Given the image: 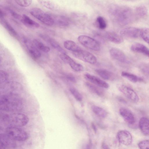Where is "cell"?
Wrapping results in <instances>:
<instances>
[{
	"label": "cell",
	"mask_w": 149,
	"mask_h": 149,
	"mask_svg": "<svg viewBox=\"0 0 149 149\" xmlns=\"http://www.w3.org/2000/svg\"><path fill=\"white\" fill-rule=\"evenodd\" d=\"M108 12L111 19L121 26L130 24L135 19L132 10L127 6L112 4L109 7Z\"/></svg>",
	"instance_id": "obj_1"
},
{
	"label": "cell",
	"mask_w": 149,
	"mask_h": 149,
	"mask_svg": "<svg viewBox=\"0 0 149 149\" xmlns=\"http://www.w3.org/2000/svg\"><path fill=\"white\" fill-rule=\"evenodd\" d=\"M22 102L19 95L3 94L0 98L1 111L7 112L19 111L22 108Z\"/></svg>",
	"instance_id": "obj_2"
},
{
	"label": "cell",
	"mask_w": 149,
	"mask_h": 149,
	"mask_svg": "<svg viewBox=\"0 0 149 149\" xmlns=\"http://www.w3.org/2000/svg\"><path fill=\"white\" fill-rule=\"evenodd\" d=\"M0 120L2 122L9 125V126L18 127L26 125L29 119L24 114L14 112L8 113H1Z\"/></svg>",
	"instance_id": "obj_3"
},
{
	"label": "cell",
	"mask_w": 149,
	"mask_h": 149,
	"mask_svg": "<svg viewBox=\"0 0 149 149\" xmlns=\"http://www.w3.org/2000/svg\"><path fill=\"white\" fill-rule=\"evenodd\" d=\"M6 135L11 139L19 141H24L28 138L27 133L17 127L9 126L6 129Z\"/></svg>",
	"instance_id": "obj_4"
},
{
	"label": "cell",
	"mask_w": 149,
	"mask_h": 149,
	"mask_svg": "<svg viewBox=\"0 0 149 149\" xmlns=\"http://www.w3.org/2000/svg\"><path fill=\"white\" fill-rule=\"evenodd\" d=\"M30 13L34 17L46 25L52 26L54 24L51 15L45 13L40 8H33L31 10Z\"/></svg>",
	"instance_id": "obj_5"
},
{
	"label": "cell",
	"mask_w": 149,
	"mask_h": 149,
	"mask_svg": "<svg viewBox=\"0 0 149 149\" xmlns=\"http://www.w3.org/2000/svg\"><path fill=\"white\" fill-rule=\"evenodd\" d=\"M22 90V85L15 81L7 82L1 87V92L3 94L19 95Z\"/></svg>",
	"instance_id": "obj_6"
},
{
	"label": "cell",
	"mask_w": 149,
	"mask_h": 149,
	"mask_svg": "<svg viewBox=\"0 0 149 149\" xmlns=\"http://www.w3.org/2000/svg\"><path fill=\"white\" fill-rule=\"evenodd\" d=\"M78 40L82 45L88 49L95 51H99L100 49L98 42L90 37L81 35L78 37Z\"/></svg>",
	"instance_id": "obj_7"
},
{
	"label": "cell",
	"mask_w": 149,
	"mask_h": 149,
	"mask_svg": "<svg viewBox=\"0 0 149 149\" xmlns=\"http://www.w3.org/2000/svg\"><path fill=\"white\" fill-rule=\"evenodd\" d=\"M75 58L92 64H95L97 59L95 56L91 53L81 49L78 51L72 52Z\"/></svg>",
	"instance_id": "obj_8"
},
{
	"label": "cell",
	"mask_w": 149,
	"mask_h": 149,
	"mask_svg": "<svg viewBox=\"0 0 149 149\" xmlns=\"http://www.w3.org/2000/svg\"><path fill=\"white\" fill-rule=\"evenodd\" d=\"M119 89L130 101L134 103L138 101L139 97L132 89L127 86L122 85L119 87Z\"/></svg>",
	"instance_id": "obj_9"
},
{
	"label": "cell",
	"mask_w": 149,
	"mask_h": 149,
	"mask_svg": "<svg viewBox=\"0 0 149 149\" xmlns=\"http://www.w3.org/2000/svg\"><path fill=\"white\" fill-rule=\"evenodd\" d=\"M117 138L119 142L125 146L130 145L132 141V138L130 133L126 130H122L117 134Z\"/></svg>",
	"instance_id": "obj_10"
},
{
	"label": "cell",
	"mask_w": 149,
	"mask_h": 149,
	"mask_svg": "<svg viewBox=\"0 0 149 149\" xmlns=\"http://www.w3.org/2000/svg\"><path fill=\"white\" fill-rule=\"evenodd\" d=\"M141 29L134 27H129L124 28L120 31V35L131 38H136L140 36Z\"/></svg>",
	"instance_id": "obj_11"
},
{
	"label": "cell",
	"mask_w": 149,
	"mask_h": 149,
	"mask_svg": "<svg viewBox=\"0 0 149 149\" xmlns=\"http://www.w3.org/2000/svg\"><path fill=\"white\" fill-rule=\"evenodd\" d=\"M84 77L86 79L98 87L104 88L109 87L108 84L96 76L86 73L84 74Z\"/></svg>",
	"instance_id": "obj_12"
},
{
	"label": "cell",
	"mask_w": 149,
	"mask_h": 149,
	"mask_svg": "<svg viewBox=\"0 0 149 149\" xmlns=\"http://www.w3.org/2000/svg\"><path fill=\"white\" fill-rule=\"evenodd\" d=\"M119 112L121 116L127 123L132 125L135 123V117L130 110L126 108L122 107L120 109Z\"/></svg>",
	"instance_id": "obj_13"
},
{
	"label": "cell",
	"mask_w": 149,
	"mask_h": 149,
	"mask_svg": "<svg viewBox=\"0 0 149 149\" xmlns=\"http://www.w3.org/2000/svg\"><path fill=\"white\" fill-rule=\"evenodd\" d=\"M111 57L121 62H125L126 61V57L125 54L120 49L112 47L109 51Z\"/></svg>",
	"instance_id": "obj_14"
},
{
	"label": "cell",
	"mask_w": 149,
	"mask_h": 149,
	"mask_svg": "<svg viewBox=\"0 0 149 149\" xmlns=\"http://www.w3.org/2000/svg\"><path fill=\"white\" fill-rule=\"evenodd\" d=\"M24 42L28 47L29 54L33 58L36 59L41 56L40 51L35 47L33 43H32L25 39L24 40Z\"/></svg>",
	"instance_id": "obj_15"
},
{
	"label": "cell",
	"mask_w": 149,
	"mask_h": 149,
	"mask_svg": "<svg viewBox=\"0 0 149 149\" xmlns=\"http://www.w3.org/2000/svg\"><path fill=\"white\" fill-rule=\"evenodd\" d=\"M104 37L107 40L116 44H119L123 41V37L115 33L105 32L104 34Z\"/></svg>",
	"instance_id": "obj_16"
},
{
	"label": "cell",
	"mask_w": 149,
	"mask_h": 149,
	"mask_svg": "<svg viewBox=\"0 0 149 149\" xmlns=\"http://www.w3.org/2000/svg\"><path fill=\"white\" fill-rule=\"evenodd\" d=\"M133 51L142 54L149 57V49L145 45L139 43H135L131 47Z\"/></svg>",
	"instance_id": "obj_17"
},
{
	"label": "cell",
	"mask_w": 149,
	"mask_h": 149,
	"mask_svg": "<svg viewBox=\"0 0 149 149\" xmlns=\"http://www.w3.org/2000/svg\"><path fill=\"white\" fill-rule=\"evenodd\" d=\"M51 16L53 19L54 24L57 26L60 27H65L70 24L69 19L64 16L59 15Z\"/></svg>",
	"instance_id": "obj_18"
},
{
	"label": "cell",
	"mask_w": 149,
	"mask_h": 149,
	"mask_svg": "<svg viewBox=\"0 0 149 149\" xmlns=\"http://www.w3.org/2000/svg\"><path fill=\"white\" fill-rule=\"evenodd\" d=\"M40 37L51 46L56 49L61 54L66 53L65 51L61 47L58 43L54 40L49 37L48 36L43 34L40 35Z\"/></svg>",
	"instance_id": "obj_19"
},
{
	"label": "cell",
	"mask_w": 149,
	"mask_h": 149,
	"mask_svg": "<svg viewBox=\"0 0 149 149\" xmlns=\"http://www.w3.org/2000/svg\"><path fill=\"white\" fill-rule=\"evenodd\" d=\"M139 128L142 133L145 135L149 136V119L141 118L139 122Z\"/></svg>",
	"instance_id": "obj_20"
},
{
	"label": "cell",
	"mask_w": 149,
	"mask_h": 149,
	"mask_svg": "<svg viewBox=\"0 0 149 149\" xmlns=\"http://www.w3.org/2000/svg\"><path fill=\"white\" fill-rule=\"evenodd\" d=\"M21 22L25 26L31 29L38 28L40 26L39 24L38 23L25 14L22 15Z\"/></svg>",
	"instance_id": "obj_21"
},
{
	"label": "cell",
	"mask_w": 149,
	"mask_h": 149,
	"mask_svg": "<svg viewBox=\"0 0 149 149\" xmlns=\"http://www.w3.org/2000/svg\"><path fill=\"white\" fill-rule=\"evenodd\" d=\"M95 72L101 77L105 80H112L115 78V75L113 73L105 69H97Z\"/></svg>",
	"instance_id": "obj_22"
},
{
	"label": "cell",
	"mask_w": 149,
	"mask_h": 149,
	"mask_svg": "<svg viewBox=\"0 0 149 149\" xmlns=\"http://www.w3.org/2000/svg\"><path fill=\"white\" fill-rule=\"evenodd\" d=\"M148 14V10L146 6L140 5L136 7L135 10V16L137 18H143L145 17Z\"/></svg>",
	"instance_id": "obj_23"
},
{
	"label": "cell",
	"mask_w": 149,
	"mask_h": 149,
	"mask_svg": "<svg viewBox=\"0 0 149 149\" xmlns=\"http://www.w3.org/2000/svg\"><path fill=\"white\" fill-rule=\"evenodd\" d=\"M64 46L66 49L72 52H76L81 49L74 42L71 40L65 41L64 42Z\"/></svg>",
	"instance_id": "obj_24"
},
{
	"label": "cell",
	"mask_w": 149,
	"mask_h": 149,
	"mask_svg": "<svg viewBox=\"0 0 149 149\" xmlns=\"http://www.w3.org/2000/svg\"><path fill=\"white\" fill-rule=\"evenodd\" d=\"M33 43L35 47L39 51L45 53L48 52L50 51V48L49 47L45 45L38 39H34Z\"/></svg>",
	"instance_id": "obj_25"
},
{
	"label": "cell",
	"mask_w": 149,
	"mask_h": 149,
	"mask_svg": "<svg viewBox=\"0 0 149 149\" xmlns=\"http://www.w3.org/2000/svg\"><path fill=\"white\" fill-rule=\"evenodd\" d=\"M85 84L87 87L93 93L100 96L103 95V91L98 86L88 82H86Z\"/></svg>",
	"instance_id": "obj_26"
},
{
	"label": "cell",
	"mask_w": 149,
	"mask_h": 149,
	"mask_svg": "<svg viewBox=\"0 0 149 149\" xmlns=\"http://www.w3.org/2000/svg\"><path fill=\"white\" fill-rule=\"evenodd\" d=\"M1 23L10 34L14 37L17 36V33L12 26L4 19H0Z\"/></svg>",
	"instance_id": "obj_27"
},
{
	"label": "cell",
	"mask_w": 149,
	"mask_h": 149,
	"mask_svg": "<svg viewBox=\"0 0 149 149\" xmlns=\"http://www.w3.org/2000/svg\"><path fill=\"white\" fill-rule=\"evenodd\" d=\"M93 112L98 116L104 118L107 115V113L103 109L96 106H93L92 107Z\"/></svg>",
	"instance_id": "obj_28"
},
{
	"label": "cell",
	"mask_w": 149,
	"mask_h": 149,
	"mask_svg": "<svg viewBox=\"0 0 149 149\" xmlns=\"http://www.w3.org/2000/svg\"><path fill=\"white\" fill-rule=\"evenodd\" d=\"M121 75L132 82L136 83L138 81H142L141 79L138 77L136 76L127 72H122Z\"/></svg>",
	"instance_id": "obj_29"
},
{
	"label": "cell",
	"mask_w": 149,
	"mask_h": 149,
	"mask_svg": "<svg viewBox=\"0 0 149 149\" xmlns=\"http://www.w3.org/2000/svg\"><path fill=\"white\" fill-rule=\"evenodd\" d=\"M38 1L42 6L48 9L51 10L55 9V4L50 1L39 0Z\"/></svg>",
	"instance_id": "obj_30"
},
{
	"label": "cell",
	"mask_w": 149,
	"mask_h": 149,
	"mask_svg": "<svg viewBox=\"0 0 149 149\" xmlns=\"http://www.w3.org/2000/svg\"><path fill=\"white\" fill-rule=\"evenodd\" d=\"M96 22L98 27L100 29H104L107 26V23L105 19L101 16L98 17L96 19Z\"/></svg>",
	"instance_id": "obj_31"
},
{
	"label": "cell",
	"mask_w": 149,
	"mask_h": 149,
	"mask_svg": "<svg viewBox=\"0 0 149 149\" xmlns=\"http://www.w3.org/2000/svg\"><path fill=\"white\" fill-rule=\"evenodd\" d=\"M71 68L77 72H80L83 70L84 67L81 64L75 62L72 59L69 63Z\"/></svg>",
	"instance_id": "obj_32"
},
{
	"label": "cell",
	"mask_w": 149,
	"mask_h": 149,
	"mask_svg": "<svg viewBox=\"0 0 149 149\" xmlns=\"http://www.w3.org/2000/svg\"><path fill=\"white\" fill-rule=\"evenodd\" d=\"M140 36L143 40L149 44V29L143 28L141 29Z\"/></svg>",
	"instance_id": "obj_33"
},
{
	"label": "cell",
	"mask_w": 149,
	"mask_h": 149,
	"mask_svg": "<svg viewBox=\"0 0 149 149\" xmlns=\"http://www.w3.org/2000/svg\"><path fill=\"white\" fill-rule=\"evenodd\" d=\"M69 90L71 93L77 100L79 101L82 100V96L77 90L74 88L71 87L70 88Z\"/></svg>",
	"instance_id": "obj_34"
},
{
	"label": "cell",
	"mask_w": 149,
	"mask_h": 149,
	"mask_svg": "<svg viewBox=\"0 0 149 149\" xmlns=\"http://www.w3.org/2000/svg\"><path fill=\"white\" fill-rule=\"evenodd\" d=\"M8 77L7 73L3 70L0 72V82L1 87L2 86L7 83Z\"/></svg>",
	"instance_id": "obj_35"
},
{
	"label": "cell",
	"mask_w": 149,
	"mask_h": 149,
	"mask_svg": "<svg viewBox=\"0 0 149 149\" xmlns=\"http://www.w3.org/2000/svg\"><path fill=\"white\" fill-rule=\"evenodd\" d=\"M16 3L19 6L22 7H27L30 6L32 3V1L31 0H16Z\"/></svg>",
	"instance_id": "obj_36"
},
{
	"label": "cell",
	"mask_w": 149,
	"mask_h": 149,
	"mask_svg": "<svg viewBox=\"0 0 149 149\" xmlns=\"http://www.w3.org/2000/svg\"><path fill=\"white\" fill-rule=\"evenodd\" d=\"M140 149H149V140H144L140 141L138 144Z\"/></svg>",
	"instance_id": "obj_37"
},
{
	"label": "cell",
	"mask_w": 149,
	"mask_h": 149,
	"mask_svg": "<svg viewBox=\"0 0 149 149\" xmlns=\"http://www.w3.org/2000/svg\"><path fill=\"white\" fill-rule=\"evenodd\" d=\"M60 56L63 62L68 64L72 59L66 53L61 54Z\"/></svg>",
	"instance_id": "obj_38"
},
{
	"label": "cell",
	"mask_w": 149,
	"mask_h": 149,
	"mask_svg": "<svg viewBox=\"0 0 149 149\" xmlns=\"http://www.w3.org/2000/svg\"><path fill=\"white\" fill-rule=\"evenodd\" d=\"M9 12L11 15L15 18L19 19L20 18L19 15L13 11L10 10H9Z\"/></svg>",
	"instance_id": "obj_39"
},
{
	"label": "cell",
	"mask_w": 149,
	"mask_h": 149,
	"mask_svg": "<svg viewBox=\"0 0 149 149\" xmlns=\"http://www.w3.org/2000/svg\"><path fill=\"white\" fill-rule=\"evenodd\" d=\"M67 78L70 81L72 82L75 83L76 80L75 78L72 75H69L67 76Z\"/></svg>",
	"instance_id": "obj_40"
},
{
	"label": "cell",
	"mask_w": 149,
	"mask_h": 149,
	"mask_svg": "<svg viewBox=\"0 0 149 149\" xmlns=\"http://www.w3.org/2000/svg\"><path fill=\"white\" fill-rule=\"evenodd\" d=\"M101 149H110L109 146L104 142H103L101 145Z\"/></svg>",
	"instance_id": "obj_41"
},
{
	"label": "cell",
	"mask_w": 149,
	"mask_h": 149,
	"mask_svg": "<svg viewBox=\"0 0 149 149\" xmlns=\"http://www.w3.org/2000/svg\"><path fill=\"white\" fill-rule=\"evenodd\" d=\"M0 19H4V13L3 12L0 10Z\"/></svg>",
	"instance_id": "obj_42"
},
{
	"label": "cell",
	"mask_w": 149,
	"mask_h": 149,
	"mask_svg": "<svg viewBox=\"0 0 149 149\" xmlns=\"http://www.w3.org/2000/svg\"><path fill=\"white\" fill-rule=\"evenodd\" d=\"M92 126L93 128V130H94L95 132V133H96L97 132V128L96 127V126L94 124V123H92Z\"/></svg>",
	"instance_id": "obj_43"
},
{
	"label": "cell",
	"mask_w": 149,
	"mask_h": 149,
	"mask_svg": "<svg viewBox=\"0 0 149 149\" xmlns=\"http://www.w3.org/2000/svg\"><path fill=\"white\" fill-rule=\"evenodd\" d=\"M91 143L87 144L86 147V149H90L91 146Z\"/></svg>",
	"instance_id": "obj_44"
}]
</instances>
